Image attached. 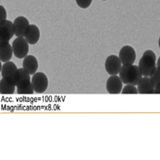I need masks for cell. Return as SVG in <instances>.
<instances>
[{
    "instance_id": "cell-1",
    "label": "cell",
    "mask_w": 160,
    "mask_h": 160,
    "mask_svg": "<svg viewBox=\"0 0 160 160\" xmlns=\"http://www.w3.org/2000/svg\"><path fill=\"white\" fill-rule=\"evenodd\" d=\"M119 75L123 83L134 86L138 85L140 80L143 77L138 66L134 64L122 65Z\"/></svg>"
},
{
    "instance_id": "cell-2",
    "label": "cell",
    "mask_w": 160,
    "mask_h": 160,
    "mask_svg": "<svg viewBox=\"0 0 160 160\" xmlns=\"http://www.w3.org/2000/svg\"><path fill=\"white\" fill-rule=\"evenodd\" d=\"M156 55L152 50L146 51L138 62V68L143 76L149 77L157 67Z\"/></svg>"
},
{
    "instance_id": "cell-3",
    "label": "cell",
    "mask_w": 160,
    "mask_h": 160,
    "mask_svg": "<svg viewBox=\"0 0 160 160\" xmlns=\"http://www.w3.org/2000/svg\"><path fill=\"white\" fill-rule=\"evenodd\" d=\"M29 44L25 37H17L12 43L13 51L15 57L19 59H23L27 57L29 52Z\"/></svg>"
},
{
    "instance_id": "cell-4",
    "label": "cell",
    "mask_w": 160,
    "mask_h": 160,
    "mask_svg": "<svg viewBox=\"0 0 160 160\" xmlns=\"http://www.w3.org/2000/svg\"><path fill=\"white\" fill-rule=\"evenodd\" d=\"M34 92L37 94L44 92L49 86V80L47 76L42 72H37L31 79Z\"/></svg>"
},
{
    "instance_id": "cell-5",
    "label": "cell",
    "mask_w": 160,
    "mask_h": 160,
    "mask_svg": "<svg viewBox=\"0 0 160 160\" xmlns=\"http://www.w3.org/2000/svg\"><path fill=\"white\" fill-rule=\"evenodd\" d=\"M104 66L107 73L110 76H112L117 75L119 73L122 64L119 57L115 55H111L106 59Z\"/></svg>"
},
{
    "instance_id": "cell-6",
    "label": "cell",
    "mask_w": 160,
    "mask_h": 160,
    "mask_svg": "<svg viewBox=\"0 0 160 160\" xmlns=\"http://www.w3.org/2000/svg\"><path fill=\"white\" fill-rule=\"evenodd\" d=\"M118 57L122 65H131L136 61V53L132 47L127 45L121 49Z\"/></svg>"
},
{
    "instance_id": "cell-7",
    "label": "cell",
    "mask_w": 160,
    "mask_h": 160,
    "mask_svg": "<svg viewBox=\"0 0 160 160\" xmlns=\"http://www.w3.org/2000/svg\"><path fill=\"white\" fill-rule=\"evenodd\" d=\"M123 82L117 75L110 76L106 82V89L111 94H118L122 92Z\"/></svg>"
},
{
    "instance_id": "cell-8",
    "label": "cell",
    "mask_w": 160,
    "mask_h": 160,
    "mask_svg": "<svg viewBox=\"0 0 160 160\" xmlns=\"http://www.w3.org/2000/svg\"><path fill=\"white\" fill-rule=\"evenodd\" d=\"M15 35L13 23L6 20L1 22L0 40L9 42Z\"/></svg>"
},
{
    "instance_id": "cell-9",
    "label": "cell",
    "mask_w": 160,
    "mask_h": 160,
    "mask_svg": "<svg viewBox=\"0 0 160 160\" xmlns=\"http://www.w3.org/2000/svg\"><path fill=\"white\" fill-rule=\"evenodd\" d=\"M29 25L28 20L24 16H19L16 18L13 22L15 36L17 37H24Z\"/></svg>"
},
{
    "instance_id": "cell-10",
    "label": "cell",
    "mask_w": 160,
    "mask_h": 160,
    "mask_svg": "<svg viewBox=\"0 0 160 160\" xmlns=\"http://www.w3.org/2000/svg\"><path fill=\"white\" fill-rule=\"evenodd\" d=\"M155 87L149 77L143 76L138 85V93L141 94H155Z\"/></svg>"
},
{
    "instance_id": "cell-11",
    "label": "cell",
    "mask_w": 160,
    "mask_h": 160,
    "mask_svg": "<svg viewBox=\"0 0 160 160\" xmlns=\"http://www.w3.org/2000/svg\"><path fill=\"white\" fill-rule=\"evenodd\" d=\"M22 66L30 75H33L37 73L38 68V62L34 56L28 55L23 58Z\"/></svg>"
},
{
    "instance_id": "cell-12",
    "label": "cell",
    "mask_w": 160,
    "mask_h": 160,
    "mask_svg": "<svg viewBox=\"0 0 160 160\" xmlns=\"http://www.w3.org/2000/svg\"><path fill=\"white\" fill-rule=\"evenodd\" d=\"M0 59L1 62H6L10 61L14 53L12 45L9 43V42L0 41Z\"/></svg>"
},
{
    "instance_id": "cell-13",
    "label": "cell",
    "mask_w": 160,
    "mask_h": 160,
    "mask_svg": "<svg viewBox=\"0 0 160 160\" xmlns=\"http://www.w3.org/2000/svg\"><path fill=\"white\" fill-rule=\"evenodd\" d=\"M24 37L29 44L34 45L37 43L40 40V29L35 25H30Z\"/></svg>"
},
{
    "instance_id": "cell-14",
    "label": "cell",
    "mask_w": 160,
    "mask_h": 160,
    "mask_svg": "<svg viewBox=\"0 0 160 160\" xmlns=\"http://www.w3.org/2000/svg\"><path fill=\"white\" fill-rule=\"evenodd\" d=\"M18 67L12 61H8L4 62L1 67V75L3 78L14 80V76L18 70ZM15 81V80H14Z\"/></svg>"
},
{
    "instance_id": "cell-15",
    "label": "cell",
    "mask_w": 160,
    "mask_h": 160,
    "mask_svg": "<svg viewBox=\"0 0 160 160\" xmlns=\"http://www.w3.org/2000/svg\"><path fill=\"white\" fill-rule=\"evenodd\" d=\"M16 88L13 79L3 78L0 80V93L1 94H13Z\"/></svg>"
},
{
    "instance_id": "cell-16",
    "label": "cell",
    "mask_w": 160,
    "mask_h": 160,
    "mask_svg": "<svg viewBox=\"0 0 160 160\" xmlns=\"http://www.w3.org/2000/svg\"><path fill=\"white\" fill-rule=\"evenodd\" d=\"M19 94H32L34 92L31 79L23 80L16 86Z\"/></svg>"
},
{
    "instance_id": "cell-17",
    "label": "cell",
    "mask_w": 160,
    "mask_h": 160,
    "mask_svg": "<svg viewBox=\"0 0 160 160\" xmlns=\"http://www.w3.org/2000/svg\"><path fill=\"white\" fill-rule=\"evenodd\" d=\"M27 79H31L29 73H28L23 68H18L14 76V80L16 83V86H17L18 84L22 82V81Z\"/></svg>"
},
{
    "instance_id": "cell-18",
    "label": "cell",
    "mask_w": 160,
    "mask_h": 160,
    "mask_svg": "<svg viewBox=\"0 0 160 160\" xmlns=\"http://www.w3.org/2000/svg\"><path fill=\"white\" fill-rule=\"evenodd\" d=\"M155 87L160 85V68L157 67L149 76Z\"/></svg>"
},
{
    "instance_id": "cell-19",
    "label": "cell",
    "mask_w": 160,
    "mask_h": 160,
    "mask_svg": "<svg viewBox=\"0 0 160 160\" xmlns=\"http://www.w3.org/2000/svg\"><path fill=\"white\" fill-rule=\"evenodd\" d=\"M122 94H138V88L132 85H126L122 90Z\"/></svg>"
},
{
    "instance_id": "cell-20",
    "label": "cell",
    "mask_w": 160,
    "mask_h": 160,
    "mask_svg": "<svg viewBox=\"0 0 160 160\" xmlns=\"http://www.w3.org/2000/svg\"><path fill=\"white\" fill-rule=\"evenodd\" d=\"M77 4L82 8H87L90 6L92 0H76Z\"/></svg>"
},
{
    "instance_id": "cell-21",
    "label": "cell",
    "mask_w": 160,
    "mask_h": 160,
    "mask_svg": "<svg viewBox=\"0 0 160 160\" xmlns=\"http://www.w3.org/2000/svg\"><path fill=\"white\" fill-rule=\"evenodd\" d=\"M1 13H2V17H1V22L6 21V18H7V13H6V9L3 8L2 6H1Z\"/></svg>"
},
{
    "instance_id": "cell-22",
    "label": "cell",
    "mask_w": 160,
    "mask_h": 160,
    "mask_svg": "<svg viewBox=\"0 0 160 160\" xmlns=\"http://www.w3.org/2000/svg\"><path fill=\"white\" fill-rule=\"evenodd\" d=\"M155 94H160V85L155 87Z\"/></svg>"
},
{
    "instance_id": "cell-23",
    "label": "cell",
    "mask_w": 160,
    "mask_h": 160,
    "mask_svg": "<svg viewBox=\"0 0 160 160\" xmlns=\"http://www.w3.org/2000/svg\"><path fill=\"white\" fill-rule=\"evenodd\" d=\"M157 67H158L159 68H160V57H159V58L157 61Z\"/></svg>"
},
{
    "instance_id": "cell-24",
    "label": "cell",
    "mask_w": 160,
    "mask_h": 160,
    "mask_svg": "<svg viewBox=\"0 0 160 160\" xmlns=\"http://www.w3.org/2000/svg\"><path fill=\"white\" fill-rule=\"evenodd\" d=\"M158 45H159V48H160V38H159V40H158Z\"/></svg>"
},
{
    "instance_id": "cell-25",
    "label": "cell",
    "mask_w": 160,
    "mask_h": 160,
    "mask_svg": "<svg viewBox=\"0 0 160 160\" xmlns=\"http://www.w3.org/2000/svg\"><path fill=\"white\" fill-rule=\"evenodd\" d=\"M102 1H106V0H102Z\"/></svg>"
}]
</instances>
